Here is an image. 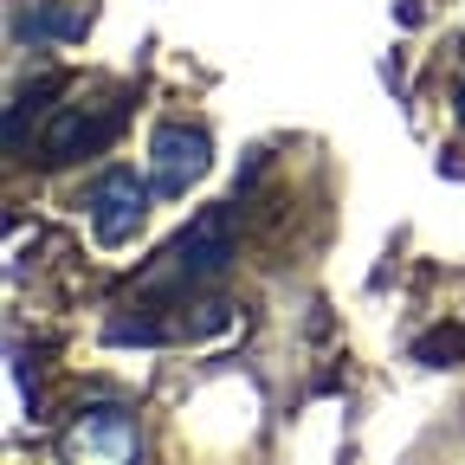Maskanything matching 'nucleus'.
<instances>
[{
  "instance_id": "obj_1",
  "label": "nucleus",
  "mask_w": 465,
  "mask_h": 465,
  "mask_svg": "<svg viewBox=\"0 0 465 465\" xmlns=\"http://www.w3.org/2000/svg\"><path fill=\"white\" fill-rule=\"evenodd\" d=\"M226 265H232V207H201L136 284L143 291H194V284H213Z\"/></svg>"
},
{
  "instance_id": "obj_2",
  "label": "nucleus",
  "mask_w": 465,
  "mask_h": 465,
  "mask_svg": "<svg viewBox=\"0 0 465 465\" xmlns=\"http://www.w3.org/2000/svg\"><path fill=\"white\" fill-rule=\"evenodd\" d=\"M149 194L155 182L136 168H104L97 182L84 188V213H91V232L104 246H130L136 240V226L149 220Z\"/></svg>"
},
{
  "instance_id": "obj_3",
  "label": "nucleus",
  "mask_w": 465,
  "mask_h": 465,
  "mask_svg": "<svg viewBox=\"0 0 465 465\" xmlns=\"http://www.w3.org/2000/svg\"><path fill=\"white\" fill-rule=\"evenodd\" d=\"M207 168H213V143L201 124H162L149 136V182L162 201H182L194 182H207Z\"/></svg>"
},
{
  "instance_id": "obj_4",
  "label": "nucleus",
  "mask_w": 465,
  "mask_h": 465,
  "mask_svg": "<svg viewBox=\"0 0 465 465\" xmlns=\"http://www.w3.org/2000/svg\"><path fill=\"white\" fill-rule=\"evenodd\" d=\"M124 104L130 97H116V104H104V110H84V104H65L52 116V130H45V143H39V162H78V155H91V149H104L116 130H124Z\"/></svg>"
},
{
  "instance_id": "obj_5",
  "label": "nucleus",
  "mask_w": 465,
  "mask_h": 465,
  "mask_svg": "<svg viewBox=\"0 0 465 465\" xmlns=\"http://www.w3.org/2000/svg\"><path fill=\"white\" fill-rule=\"evenodd\" d=\"M65 452L124 465V459H136V420L124 414V407H84V414L65 427Z\"/></svg>"
},
{
  "instance_id": "obj_6",
  "label": "nucleus",
  "mask_w": 465,
  "mask_h": 465,
  "mask_svg": "<svg viewBox=\"0 0 465 465\" xmlns=\"http://www.w3.org/2000/svg\"><path fill=\"white\" fill-rule=\"evenodd\" d=\"M91 0H33V39H84Z\"/></svg>"
},
{
  "instance_id": "obj_7",
  "label": "nucleus",
  "mask_w": 465,
  "mask_h": 465,
  "mask_svg": "<svg viewBox=\"0 0 465 465\" xmlns=\"http://www.w3.org/2000/svg\"><path fill=\"white\" fill-rule=\"evenodd\" d=\"M452 356H465V330H433L414 342V362H427V369H452Z\"/></svg>"
},
{
  "instance_id": "obj_8",
  "label": "nucleus",
  "mask_w": 465,
  "mask_h": 465,
  "mask_svg": "<svg viewBox=\"0 0 465 465\" xmlns=\"http://www.w3.org/2000/svg\"><path fill=\"white\" fill-rule=\"evenodd\" d=\"M452 104H459V124H465V78H459V97H452Z\"/></svg>"
}]
</instances>
